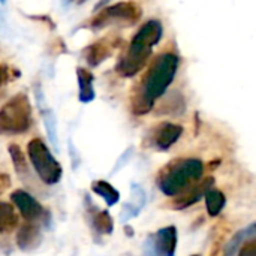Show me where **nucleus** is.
I'll return each mask as SVG.
<instances>
[{
  "mask_svg": "<svg viewBox=\"0 0 256 256\" xmlns=\"http://www.w3.org/2000/svg\"><path fill=\"white\" fill-rule=\"evenodd\" d=\"M142 16V9L135 2H117L102 8L88 21L87 27L92 30H102L110 26H126L136 24Z\"/></svg>",
  "mask_w": 256,
  "mask_h": 256,
  "instance_id": "obj_4",
  "label": "nucleus"
},
{
  "mask_svg": "<svg viewBox=\"0 0 256 256\" xmlns=\"http://www.w3.org/2000/svg\"><path fill=\"white\" fill-rule=\"evenodd\" d=\"M92 190L99 195L108 207H112L116 206L118 201H120V194L116 188H112L108 182H104V180H98V182H93L92 184Z\"/></svg>",
  "mask_w": 256,
  "mask_h": 256,
  "instance_id": "obj_15",
  "label": "nucleus"
},
{
  "mask_svg": "<svg viewBox=\"0 0 256 256\" xmlns=\"http://www.w3.org/2000/svg\"><path fill=\"white\" fill-rule=\"evenodd\" d=\"M206 206H207V212L212 218H216L220 214V212L224 210L225 204H226V198L224 195V192L218 190V189H210L206 195Z\"/></svg>",
  "mask_w": 256,
  "mask_h": 256,
  "instance_id": "obj_17",
  "label": "nucleus"
},
{
  "mask_svg": "<svg viewBox=\"0 0 256 256\" xmlns=\"http://www.w3.org/2000/svg\"><path fill=\"white\" fill-rule=\"evenodd\" d=\"M18 225V218L14 207L0 201V234L12 232Z\"/></svg>",
  "mask_w": 256,
  "mask_h": 256,
  "instance_id": "obj_16",
  "label": "nucleus"
},
{
  "mask_svg": "<svg viewBox=\"0 0 256 256\" xmlns=\"http://www.w3.org/2000/svg\"><path fill=\"white\" fill-rule=\"evenodd\" d=\"M183 134V128L180 124L176 123H160L152 134V140H153V146L158 150L166 152L172 144H176L178 141V138Z\"/></svg>",
  "mask_w": 256,
  "mask_h": 256,
  "instance_id": "obj_10",
  "label": "nucleus"
},
{
  "mask_svg": "<svg viewBox=\"0 0 256 256\" xmlns=\"http://www.w3.org/2000/svg\"><path fill=\"white\" fill-rule=\"evenodd\" d=\"M178 66L180 57L176 52H162L153 60L132 94L130 106L134 114L144 116L153 110L156 100L162 98L172 84Z\"/></svg>",
  "mask_w": 256,
  "mask_h": 256,
  "instance_id": "obj_1",
  "label": "nucleus"
},
{
  "mask_svg": "<svg viewBox=\"0 0 256 256\" xmlns=\"http://www.w3.org/2000/svg\"><path fill=\"white\" fill-rule=\"evenodd\" d=\"M110 2H112V0H99L96 4H94V10L98 12L99 9H102V8H105V6H108V3Z\"/></svg>",
  "mask_w": 256,
  "mask_h": 256,
  "instance_id": "obj_24",
  "label": "nucleus"
},
{
  "mask_svg": "<svg viewBox=\"0 0 256 256\" xmlns=\"http://www.w3.org/2000/svg\"><path fill=\"white\" fill-rule=\"evenodd\" d=\"M10 188V177L4 172L0 174V195Z\"/></svg>",
  "mask_w": 256,
  "mask_h": 256,
  "instance_id": "obj_23",
  "label": "nucleus"
},
{
  "mask_svg": "<svg viewBox=\"0 0 256 256\" xmlns=\"http://www.w3.org/2000/svg\"><path fill=\"white\" fill-rule=\"evenodd\" d=\"M84 2H87V0H80V3H84Z\"/></svg>",
  "mask_w": 256,
  "mask_h": 256,
  "instance_id": "obj_26",
  "label": "nucleus"
},
{
  "mask_svg": "<svg viewBox=\"0 0 256 256\" xmlns=\"http://www.w3.org/2000/svg\"><path fill=\"white\" fill-rule=\"evenodd\" d=\"M10 80H12V76H10L9 66L8 64H0V88L3 86H6Z\"/></svg>",
  "mask_w": 256,
  "mask_h": 256,
  "instance_id": "obj_21",
  "label": "nucleus"
},
{
  "mask_svg": "<svg viewBox=\"0 0 256 256\" xmlns=\"http://www.w3.org/2000/svg\"><path fill=\"white\" fill-rule=\"evenodd\" d=\"M12 202L16 206V208L20 210L21 216L27 220V222H34L39 218H42L44 214V208L26 190H14L10 195Z\"/></svg>",
  "mask_w": 256,
  "mask_h": 256,
  "instance_id": "obj_9",
  "label": "nucleus"
},
{
  "mask_svg": "<svg viewBox=\"0 0 256 256\" xmlns=\"http://www.w3.org/2000/svg\"><path fill=\"white\" fill-rule=\"evenodd\" d=\"M27 153L36 174L45 184L51 186L60 182L62 166L40 138H33L27 144Z\"/></svg>",
  "mask_w": 256,
  "mask_h": 256,
  "instance_id": "obj_6",
  "label": "nucleus"
},
{
  "mask_svg": "<svg viewBox=\"0 0 256 256\" xmlns=\"http://www.w3.org/2000/svg\"><path fill=\"white\" fill-rule=\"evenodd\" d=\"M9 154L12 158V164H14V168L15 171L22 176L27 172V160H26V156L24 153L21 152L20 146L18 144H10L9 146Z\"/></svg>",
  "mask_w": 256,
  "mask_h": 256,
  "instance_id": "obj_19",
  "label": "nucleus"
},
{
  "mask_svg": "<svg viewBox=\"0 0 256 256\" xmlns=\"http://www.w3.org/2000/svg\"><path fill=\"white\" fill-rule=\"evenodd\" d=\"M192 256H198V255H192Z\"/></svg>",
  "mask_w": 256,
  "mask_h": 256,
  "instance_id": "obj_28",
  "label": "nucleus"
},
{
  "mask_svg": "<svg viewBox=\"0 0 256 256\" xmlns=\"http://www.w3.org/2000/svg\"><path fill=\"white\" fill-rule=\"evenodd\" d=\"M244 246L240 250V256H256V243L254 240L243 243Z\"/></svg>",
  "mask_w": 256,
  "mask_h": 256,
  "instance_id": "obj_22",
  "label": "nucleus"
},
{
  "mask_svg": "<svg viewBox=\"0 0 256 256\" xmlns=\"http://www.w3.org/2000/svg\"><path fill=\"white\" fill-rule=\"evenodd\" d=\"M213 184H214L213 177H207L201 183H192L190 186H188L183 192H180L176 196V200L172 201V207L176 210H183V208L194 206L213 188Z\"/></svg>",
  "mask_w": 256,
  "mask_h": 256,
  "instance_id": "obj_8",
  "label": "nucleus"
},
{
  "mask_svg": "<svg viewBox=\"0 0 256 256\" xmlns=\"http://www.w3.org/2000/svg\"><path fill=\"white\" fill-rule=\"evenodd\" d=\"M72 2H75V0H64V3L68 4V3H72Z\"/></svg>",
  "mask_w": 256,
  "mask_h": 256,
  "instance_id": "obj_25",
  "label": "nucleus"
},
{
  "mask_svg": "<svg viewBox=\"0 0 256 256\" xmlns=\"http://www.w3.org/2000/svg\"><path fill=\"white\" fill-rule=\"evenodd\" d=\"M177 248V228L166 226L152 234L144 242L146 256H174Z\"/></svg>",
  "mask_w": 256,
  "mask_h": 256,
  "instance_id": "obj_7",
  "label": "nucleus"
},
{
  "mask_svg": "<svg viewBox=\"0 0 256 256\" xmlns=\"http://www.w3.org/2000/svg\"><path fill=\"white\" fill-rule=\"evenodd\" d=\"M36 99H38V104H39L40 116H42V120H44V124H45V129H46L48 138H50V141L52 142V146H54L56 152H58V138H57L56 118H54L52 111H51V110H50V106L46 105L45 98H44V94H42V90H40L39 87H36Z\"/></svg>",
  "mask_w": 256,
  "mask_h": 256,
  "instance_id": "obj_12",
  "label": "nucleus"
},
{
  "mask_svg": "<svg viewBox=\"0 0 256 256\" xmlns=\"http://www.w3.org/2000/svg\"><path fill=\"white\" fill-rule=\"evenodd\" d=\"M76 80H78V99L82 102V104H88L94 99L96 96V92H94V86H93V81H94V76L93 74L88 70V69H84V68H76Z\"/></svg>",
  "mask_w": 256,
  "mask_h": 256,
  "instance_id": "obj_14",
  "label": "nucleus"
},
{
  "mask_svg": "<svg viewBox=\"0 0 256 256\" xmlns=\"http://www.w3.org/2000/svg\"><path fill=\"white\" fill-rule=\"evenodd\" d=\"M164 26L159 20H148L144 22L129 42L126 52L116 64V72L123 78H132L142 70L150 60L153 48L160 42Z\"/></svg>",
  "mask_w": 256,
  "mask_h": 256,
  "instance_id": "obj_2",
  "label": "nucleus"
},
{
  "mask_svg": "<svg viewBox=\"0 0 256 256\" xmlns=\"http://www.w3.org/2000/svg\"><path fill=\"white\" fill-rule=\"evenodd\" d=\"M40 243V231L32 222L24 224L16 232V244L22 250H32Z\"/></svg>",
  "mask_w": 256,
  "mask_h": 256,
  "instance_id": "obj_13",
  "label": "nucleus"
},
{
  "mask_svg": "<svg viewBox=\"0 0 256 256\" xmlns=\"http://www.w3.org/2000/svg\"><path fill=\"white\" fill-rule=\"evenodd\" d=\"M0 3H4V0H0Z\"/></svg>",
  "mask_w": 256,
  "mask_h": 256,
  "instance_id": "obj_27",
  "label": "nucleus"
},
{
  "mask_svg": "<svg viewBox=\"0 0 256 256\" xmlns=\"http://www.w3.org/2000/svg\"><path fill=\"white\" fill-rule=\"evenodd\" d=\"M204 172L200 159H177L166 165L158 178L159 189L166 196H177L192 183H196Z\"/></svg>",
  "mask_w": 256,
  "mask_h": 256,
  "instance_id": "obj_3",
  "label": "nucleus"
},
{
  "mask_svg": "<svg viewBox=\"0 0 256 256\" xmlns=\"http://www.w3.org/2000/svg\"><path fill=\"white\" fill-rule=\"evenodd\" d=\"M32 124V105L24 93L12 96L0 108V132L22 134Z\"/></svg>",
  "mask_w": 256,
  "mask_h": 256,
  "instance_id": "obj_5",
  "label": "nucleus"
},
{
  "mask_svg": "<svg viewBox=\"0 0 256 256\" xmlns=\"http://www.w3.org/2000/svg\"><path fill=\"white\" fill-rule=\"evenodd\" d=\"M255 234V225H250L248 230H244V231H240L234 238H232V242L230 243V246H228V249H226V254L225 256H232L236 254V250L240 248V244H243L249 237H252Z\"/></svg>",
  "mask_w": 256,
  "mask_h": 256,
  "instance_id": "obj_20",
  "label": "nucleus"
},
{
  "mask_svg": "<svg viewBox=\"0 0 256 256\" xmlns=\"http://www.w3.org/2000/svg\"><path fill=\"white\" fill-rule=\"evenodd\" d=\"M114 50V44H110L106 39H100L84 50V58L90 68H96L111 57Z\"/></svg>",
  "mask_w": 256,
  "mask_h": 256,
  "instance_id": "obj_11",
  "label": "nucleus"
},
{
  "mask_svg": "<svg viewBox=\"0 0 256 256\" xmlns=\"http://www.w3.org/2000/svg\"><path fill=\"white\" fill-rule=\"evenodd\" d=\"M90 219L93 228L99 234H111L114 231V224L108 212H94Z\"/></svg>",
  "mask_w": 256,
  "mask_h": 256,
  "instance_id": "obj_18",
  "label": "nucleus"
}]
</instances>
